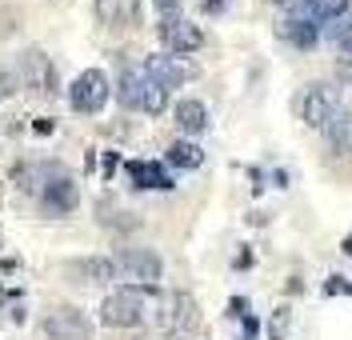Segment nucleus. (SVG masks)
<instances>
[{"label":"nucleus","mask_w":352,"mask_h":340,"mask_svg":"<svg viewBox=\"0 0 352 340\" xmlns=\"http://www.w3.org/2000/svg\"><path fill=\"white\" fill-rule=\"evenodd\" d=\"M156 296L160 293L148 288V284H124V288H116L100 304V324H109V328H136V324H144L148 304H156Z\"/></svg>","instance_id":"obj_1"},{"label":"nucleus","mask_w":352,"mask_h":340,"mask_svg":"<svg viewBox=\"0 0 352 340\" xmlns=\"http://www.w3.org/2000/svg\"><path fill=\"white\" fill-rule=\"evenodd\" d=\"M156 328L168 337H192L200 328V308L188 293H160L156 296Z\"/></svg>","instance_id":"obj_2"},{"label":"nucleus","mask_w":352,"mask_h":340,"mask_svg":"<svg viewBox=\"0 0 352 340\" xmlns=\"http://www.w3.org/2000/svg\"><path fill=\"white\" fill-rule=\"evenodd\" d=\"M36 204H41L44 216H72V212H76L80 192H76V181L68 177L65 164H52V160H48V172H44L41 192H36Z\"/></svg>","instance_id":"obj_3"},{"label":"nucleus","mask_w":352,"mask_h":340,"mask_svg":"<svg viewBox=\"0 0 352 340\" xmlns=\"http://www.w3.org/2000/svg\"><path fill=\"white\" fill-rule=\"evenodd\" d=\"M340 113V96H336V84H324V80H312L305 84V92L296 96V116L305 120L308 128H329V120Z\"/></svg>","instance_id":"obj_4"},{"label":"nucleus","mask_w":352,"mask_h":340,"mask_svg":"<svg viewBox=\"0 0 352 340\" xmlns=\"http://www.w3.org/2000/svg\"><path fill=\"white\" fill-rule=\"evenodd\" d=\"M112 96V80L100 72V68H85L76 80H72V89H68V104L76 109L80 116H96L104 104H109Z\"/></svg>","instance_id":"obj_5"},{"label":"nucleus","mask_w":352,"mask_h":340,"mask_svg":"<svg viewBox=\"0 0 352 340\" xmlns=\"http://www.w3.org/2000/svg\"><path fill=\"white\" fill-rule=\"evenodd\" d=\"M16 72H21V89H28L32 96H56V89H60L56 65L44 56L41 48H24L16 56Z\"/></svg>","instance_id":"obj_6"},{"label":"nucleus","mask_w":352,"mask_h":340,"mask_svg":"<svg viewBox=\"0 0 352 340\" xmlns=\"http://www.w3.org/2000/svg\"><path fill=\"white\" fill-rule=\"evenodd\" d=\"M41 340H92V320L76 304H52L41 320Z\"/></svg>","instance_id":"obj_7"},{"label":"nucleus","mask_w":352,"mask_h":340,"mask_svg":"<svg viewBox=\"0 0 352 340\" xmlns=\"http://www.w3.org/2000/svg\"><path fill=\"white\" fill-rule=\"evenodd\" d=\"M156 36H160L164 52H173V56H188V52H197V48L204 45V28L192 24V21H184L180 12H176V16H160Z\"/></svg>","instance_id":"obj_8"},{"label":"nucleus","mask_w":352,"mask_h":340,"mask_svg":"<svg viewBox=\"0 0 352 340\" xmlns=\"http://www.w3.org/2000/svg\"><path fill=\"white\" fill-rule=\"evenodd\" d=\"M112 260H116V272H124L129 280L148 284V288H156V280H160V272H164V260H160L153 249H116Z\"/></svg>","instance_id":"obj_9"},{"label":"nucleus","mask_w":352,"mask_h":340,"mask_svg":"<svg viewBox=\"0 0 352 340\" xmlns=\"http://www.w3.org/2000/svg\"><path fill=\"white\" fill-rule=\"evenodd\" d=\"M144 76L156 80V84H164V89H176V84H184V80H192L197 76V65L192 60H184V56H148L144 60Z\"/></svg>","instance_id":"obj_10"},{"label":"nucleus","mask_w":352,"mask_h":340,"mask_svg":"<svg viewBox=\"0 0 352 340\" xmlns=\"http://www.w3.org/2000/svg\"><path fill=\"white\" fill-rule=\"evenodd\" d=\"M65 272L80 284H109V280H116V260L112 256H80V260H68Z\"/></svg>","instance_id":"obj_11"},{"label":"nucleus","mask_w":352,"mask_h":340,"mask_svg":"<svg viewBox=\"0 0 352 340\" xmlns=\"http://www.w3.org/2000/svg\"><path fill=\"white\" fill-rule=\"evenodd\" d=\"M96 21L109 28H136L140 24V0H92Z\"/></svg>","instance_id":"obj_12"},{"label":"nucleus","mask_w":352,"mask_h":340,"mask_svg":"<svg viewBox=\"0 0 352 340\" xmlns=\"http://www.w3.org/2000/svg\"><path fill=\"white\" fill-rule=\"evenodd\" d=\"M124 168H129V181L136 184V188H156V192H168V188H173V177H168L164 164H156V160H129Z\"/></svg>","instance_id":"obj_13"},{"label":"nucleus","mask_w":352,"mask_h":340,"mask_svg":"<svg viewBox=\"0 0 352 340\" xmlns=\"http://www.w3.org/2000/svg\"><path fill=\"white\" fill-rule=\"evenodd\" d=\"M276 36L288 41L292 48H316V41H320V24H312L308 16H288V21L276 24Z\"/></svg>","instance_id":"obj_14"},{"label":"nucleus","mask_w":352,"mask_h":340,"mask_svg":"<svg viewBox=\"0 0 352 340\" xmlns=\"http://www.w3.org/2000/svg\"><path fill=\"white\" fill-rule=\"evenodd\" d=\"M173 116H176V124H180V133H188V136H200L208 128V109H204L200 100H192V96L176 100Z\"/></svg>","instance_id":"obj_15"},{"label":"nucleus","mask_w":352,"mask_h":340,"mask_svg":"<svg viewBox=\"0 0 352 340\" xmlns=\"http://www.w3.org/2000/svg\"><path fill=\"white\" fill-rule=\"evenodd\" d=\"M324 140H329V148L336 152V157H349V152H352V113H349V109H340V113L329 120Z\"/></svg>","instance_id":"obj_16"},{"label":"nucleus","mask_w":352,"mask_h":340,"mask_svg":"<svg viewBox=\"0 0 352 340\" xmlns=\"http://www.w3.org/2000/svg\"><path fill=\"white\" fill-rule=\"evenodd\" d=\"M300 8L312 24H332L349 16V0H300Z\"/></svg>","instance_id":"obj_17"},{"label":"nucleus","mask_w":352,"mask_h":340,"mask_svg":"<svg viewBox=\"0 0 352 340\" xmlns=\"http://www.w3.org/2000/svg\"><path fill=\"white\" fill-rule=\"evenodd\" d=\"M164 160H168L173 168H200V164H204V152H200V144H192V140H173L168 152H164Z\"/></svg>","instance_id":"obj_18"},{"label":"nucleus","mask_w":352,"mask_h":340,"mask_svg":"<svg viewBox=\"0 0 352 340\" xmlns=\"http://www.w3.org/2000/svg\"><path fill=\"white\" fill-rule=\"evenodd\" d=\"M140 84H144V68H120V80H116V96H120V104L124 109H136V100H140Z\"/></svg>","instance_id":"obj_19"},{"label":"nucleus","mask_w":352,"mask_h":340,"mask_svg":"<svg viewBox=\"0 0 352 340\" xmlns=\"http://www.w3.org/2000/svg\"><path fill=\"white\" fill-rule=\"evenodd\" d=\"M136 109L148 116H160L164 109H168V89L164 84H156V80H148L144 76V84H140V100H136Z\"/></svg>","instance_id":"obj_20"},{"label":"nucleus","mask_w":352,"mask_h":340,"mask_svg":"<svg viewBox=\"0 0 352 340\" xmlns=\"http://www.w3.org/2000/svg\"><path fill=\"white\" fill-rule=\"evenodd\" d=\"M329 41L340 48L344 56H352V16H340L336 24H329Z\"/></svg>","instance_id":"obj_21"},{"label":"nucleus","mask_w":352,"mask_h":340,"mask_svg":"<svg viewBox=\"0 0 352 340\" xmlns=\"http://www.w3.org/2000/svg\"><path fill=\"white\" fill-rule=\"evenodd\" d=\"M288 324H292V308L280 304V308L272 313V320H268V340H285L288 337Z\"/></svg>","instance_id":"obj_22"},{"label":"nucleus","mask_w":352,"mask_h":340,"mask_svg":"<svg viewBox=\"0 0 352 340\" xmlns=\"http://www.w3.org/2000/svg\"><path fill=\"white\" fill-rule=\"evenodd\" d=\"M12 92H16V76H12L8 68L0 65V104H4V100H8Z\"/></svg>","instance_id":"obj_23"},{"label":"nucleus","mask_w":352,"mask_h":340,"mask_svg":"<svg viewBox=\"0 0 352 340\" xmlns=\"http://www.w3.org/2000/svg\"><path fill=\"white\" fill-rule=\"evenodd\" d=\"M336 293L352 296V284H349V280H344V276H332L329 284H324V296H336Z\"/></svg>","instance_id":"obj_24"},{"label":"nucleus","mask_w":352,"mask_h":340,"mask_svg":"<svg viewBox=\"0 0 352 340\" xmlns=\"http://www.w3.org/2000/svg\"><path fill=\"white\" fill-rule=\"evenodd\" d=\"M336 76H340L344 84H352V56H340V60H336Z\"/></svg>","instance_id":"obj_25"},{"label":"nucleus","mask_w":352,"mask_h":340,"mask_svg":"<svg viewBox=\"0 0 352 340\" xmlns=\"http://www.w3.org/2000/svg\"><path fill=\"white\" fill-rule=\"evenodd\" d=\"M200 8H204L208 16H220V12L228 8V0H200Z\"/></svg>","instance_id":"obj_26"},{"label":"nucleus","mask_w":352,"mask_h":340,"mask_svg":"<svg viewBox=\"0 0 352 340\" xmlns=\"http://www.w3.org/2000/svg\"><path fill=\"white\" fill-rule=\"evenodd\" d=\"M156 8H160V16H176V8H180V0H153Z\"/></svg>","instance_id":"obj_27"},{"label":"nucleus","mask_w":352,"mask_h":340,"mask_svg":"<svg viewBox=\"0 0 352 340\" xmlns=\"http://www.w3.org/2000/svg\"><path fill=\"white\" fill-rule=\"evenodd\" d=\"M340 252H344V256H352V236H344V245H340Z\"/></svg>","instance_id":"obj_28"},{"label":"nucleus","mask_w":352,"mask_h":340,"mask_svg":"<svg viewBox=\"0 0 352 340\" xmlns=\"http://www.w3.org/2000/svg\"><path fill=\"white\" fill-rule=\"evenodd\" d=\"M272 4H300V0H272Z\"/></svg>","instance_id":"obj_29"},{"label":"nucleus","mask_w":352,"mask_h":340,"mask_svg":"<svg viewBox=\"0 0 352 340\" xmlns=\"http://www.w3.org/2000/svg\"><path fill=\"white\" fill-rule=\"evenodd\" d=\"M0 249H4V228H0Z\"/></svg>","instance_id":"obj_30"}]
</instances>
